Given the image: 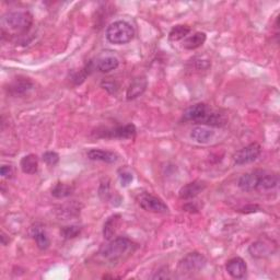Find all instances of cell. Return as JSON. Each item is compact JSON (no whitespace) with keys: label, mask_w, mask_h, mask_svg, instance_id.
<instances>
[{"label":"cell","mask_w":280,"mask_h":280,"mask_svg":"<svg viewBox=\"0 0 280 280\" xmlns=\"http://www.w3.org/2000/svg\"><path fill=\"white\" fill-rule=\"evenodd\" d=\"M211 109L205 103H197L192 105L185 112L183 118L188 122H195L196 124H201Z\"/></svg>","instance_id":"9c48e42d"},{"label":"cell","mask_w":280,"mask_h":280,"mask_svg":"<svg viewBox=\"0 0 280 280\" xmlns=\"http://www.w3.org/2000/svg\"><path fill=\"white\" fill-rule=\"evenodd\" d=\"M207 40V35L203 32H196L193 35L186 37V39L183 41V47L185 49H196L200 46H202L203 43Z\"/></svg>","instance_id":"44dd1931"},{"label":"cell","mask_w":280,"mask_h":280,"mask_svg":"<svg viewBox=\"0 0 280 280\" xmlns=\"http://www.w3.org/2000/svg\"><path fill=\"white\" fill-rule=\"evenodd\" d=\"M73 191H74V188L70 185H67L64 183H57V184H55L54 187H53L52 195L57 199H63V198H67V197H69V196H71Z\"/></svg>","instance_id":"d4e9b609"},{"label":"cell","mask_w":280,"mask_h":280,"mask_svg":"<svg viewBox=\"0 0 280 280\" xmlns=\"http://www.w3.org/2000/svg\"><path fill=\"white\" fill-rule=\"evenodd\" d=\"M99 195L103 200H109L110 198H112L111 186L109 184V182H105V183L101 184L100 190H99Z\"/></svg>","instance_id":"f1b7e54d"},{"label":"cell","mask_w":280,"mask_h":280,"mask_svg":"<svg viewBox=\"0 0 280 280\" xmlns=\"http://www.w3.org/2000/svg\"><path fill=\"white\" fill-rule=\"evenodd\" d=\"M183 210L187 211V213H191V214H196L199 211V206L197 205V202L196 201H190V202L185 203V205L183 206Z\"/></svg>","instance_id":"4dcf8cb0"},{"label":"cell","mask_w":280,"mask_h":280,"mask_svg":"<svg viewBox=\"0 0 280 280\" xmlns=\"http://www.w3.org/2000/svg\"><path fill=\"white\" fill-rule=\"evenodd\" d=\"M207 259L199 252L188 253L179 262L177 271L182 275H191L199 272L206 266Z\"/></svg>","instance_id":"277c9868"},{"label":"cell","mask_w":280,"mask_h":280,"mask_svg":"<svg viewBox=\"0 0 280 280\" xmlns=\"http://www.w3.org/2000/svg\"><path fill=\"white\" fill-rule=\"evenodd\" d=\"M278 184H279L278 174L263 172L262 176L260 179V183H259V187H257V190L269 191V190H272V188L277 187Z\"/></svg>","instance_id":"7402d4cb"},{"label":"cell","mask_w":280,"mask_h":280,"mask_svg":"<svg viewBox=\"0 0 280 280\" xmlns=\"http://www.w3.org/2000/svg\"><path fill=\"white\" fill-rule=\"evenodd\" d=\"M90 160L93 161H101L105 163H115L118 160V156L112 151L101 150V149H91L87 154Z\"/></svg>","instance_id":"9a60e30c"},{"label":"cell","mask_w":280,"mask_h":280,"mask_svg":"<svg viewBox=\"0 0 280 280\" xmlns=\"http://www.w3.org/2000/svg\"><path fill=\"white\" fill-rule=\"evenodd\" d=\"M191 33V28L184 24H179L173 27L169 33V40L171 42H177L185 40L186 36Z\"/></svg>","instance_id":"cb8c5ba5"},{"label":"cell","mask_w":280,"mask_h":280,"mask_svg":"<svg viewBox=\"0 0 280 280\" xmlns=\"http://www.w3.org/2000/svg\"><path fill=\"white\" fill-rule=\"evenodd\" d=\"M0 174L5 179H11L13 176V169L10 165H3L0 169Z\"/></svg>","instance_id":"1f68e13d"},{"label":"cell","mask_w":280,"mask_h":280,"mask_svg":"<svg viewBox=\"0 0 280 280\" xmlns=\"http://www.w3.org/2000/svg\"><path fill=\"white\" fill-rule=\"evenodd\" d=\"M33 88V82L29 78L19 77L14 79L8 87V92L11 95H22Z\"/></svg>","instance_id":"5bb4252c"},{"label":"cell","mask_w":280,"mask_h":280,"mask_svg":"<svg viewBox=\"0 0 280 280\" xmlns=\"http://www.w3.org/2000/svg\"><path fill=\"white\" fill-rule=\"evenodd\" d=\"M118 176H119V182H120V185H122L123 187H127L128 185H130L133 180H134V176H133V174L130 172V171H127V170H122L119 172L118 174Z\"/></svg>","instance_id":"83f0119b"},{"label":"cell","mask_w":280,"mask_h":280,"mask_svg":"<svg viewBox=\"0 0 280 280\" xmlns=\"http://www.w3.org/2000/svg\"><path fill=\"white\" fill-rule=\"evenodd\" d=\"M264 171L261 170H256L245 173L239 179L238 185L243 192H253L256 191L257 187H259L260 183V179L262 176Z\"/></svg>","instance_id":"8fae6325"},{"label":"cell","mask_w":280,"mask_h":280,"mask_svg":"<svg viewBox=\"0 0 280 280\" xmlns=\"http://www.w3.org/2000/svg\"><path fill=\"white\" fill-rule=\"evenodd\" d=\"M215 136V132L203 126H196L192 130L191 138L198 143H207Z\"/></svg>","instance_id":"d6986e66"},{"label":"cell","mask_w":280,"mask_h":280,"mask_svg":"<svg viewBox=\"0 0 280 280\" xmlns=\"http://www.w3.org/2000/svg\"><path fill=\"white\" fill-rule=\"evenodd\" d=\"M43 161L49 166H55L59 162V155L55 151H46L43 155Z\"/></svg>","instance_id":"4316f807"},{"label":"cell","mask_w":280,"mask_h":280,"mask_svg":"<svg viewBox=\"0 0 280 280\" xmlns=\"http://www.w3.org/2000/svg\"><path fill=\"white\" fill-rule=\"evenodd\" d=\"M207 184L203 181H194L191 183H187L181 188L179 192V197L183 200L194 199L195 197L206 190Z\"/></svg>","instance_id":"30bf717a"},{"label":"cell","mask_w":280,"mask_h":280,"mask_svg":"<svg viewBox=\"0 0 280 280\" xmlns=\"http://www.w3.org/2000/svg\"><path fill=\"white\" fill-rule=\"evenodd\" d=\"M277 242L269 238H263L257 240L249 245L248 253L253 259L262 260L274 255L277 251Z\"/></svg>","instance_id":"5b68a950"},{"label":"cell","mask_w":280,"mask_h":280,"mask_svg":"<svg viewBox=\"0 0 280 280\" xmlns=\"http://www.w3.org/2000/svg\"><path fill=\"white\" fill-rule=\"evenodd\" d=\"M147 87H148V81H147L146 77L141 75V77L135 78L132 81L130 87H128V89H127V93H126L127 100L132 101V100L137 99V97H139L140 95L143 94Z\"/></svg>","instance_id":"4fadbf2b"},{"label":"cell","mask_w":280,"mask_h":280,"mask_svg":"<svg viewBox=\"0 0 280 280\" xmlns=\"http://www.w3.org/2000/svg\"><path fill=\"white\" fill-rule=\"evenodd\" d=\"M33 24V16L28 10L7 12L2 18L3 33L8 35L27 34Z\"/></svg>","instance_id":"6da1fadb"},{"label":"cell","mask_w":280,"mask_h":280,"mask_svg":"<svg viewBox=\"0 0 280 280\" xmlns=\"http://www.w3.org/2000/svg\"><path fill=\"white\" fill-rule=\"evenodd\" d=\"M32 237L35 240V243L40 249L44 251V249H47L50 245V241L49 238L47 237L46 232H45L42 228H33V232H32Z\"/></svg>","instance_id":"603a6c76"},{"label":"cell","mask_w":280,"mask_h":280,"mask_svg":"<svg viewBox=\"0 0 280 280\" xmlns=\"http://www.w3.org/2000/svg\"><path fill=\"white\" fill-rule=\"evenodd\" d=\"M81 233V226L79 225H68L64 226L60 230V236H62L66 240H70L79 237V234Z\"/></svg>","instance_id":"484cf974"},{"label":"cell","mask_w":280,"mask_h":280,"mask_svg":"<svg viewBox=\"0 0 280 280\" xmlns=\"http://www.w3.org/2000/svg\"><path fill=\"white\" fill-rule=\"evenodd\" d=\"M102 138H116V139H132L136 136L137 130L134 124H127L124 126H117L111 130H105L101 132Z\"/></svg>","instance_id":"ba28073f"},{"label":"cell","mask_w":280,"mask_h":280,"mask_svg":"<svg viewBox=\"0 0 280 280\" xmlns=\"http://www.w3.org/2000/svg\"><path fill=\"white\" fill-rule=\"evenodd\" d=\"M120 219H122V216L119 214H114L108 218V220L103 225V237L105 240L111 241L112 239H114Z\"/></svg>","instance_id":"e0dca14e"},{"label":"cell","mask_w":280,"mask_h":280,"mask_svg":"<svg viewBox=\"0 0 280 280\" xmlns=\"http://www.w3.org/2000/svg\"><path fill=\"white\" fill-rule=\"evenodd\" d=\"M262 154V147L257 142L249 143L246 147L237 151L233 156L234 163L237 165H244L256 161Z\"/></svg>","instance_id":"52a82bcc"},{"label":"cell","mask_w":280,"mask_h":280,"mask_svg":"<svg viewBox=\"0 0 280 280\" xmlns=\"http://www.w3.org/2000/svg\"><path fill=\"white\" fill-rule=\"evenodd\" d=\"M21 170L26 174H35L39 170V158L36 155H28L21 159L20 161Z\"/></svg>","instance_id":"ffe728a7"},{"label":"cell","mask_w":280,"mask_h":280,"mask_svg":"<svg viewBox=\"0 0 280 280\" xmlns=\"http://www.w3.org/2000/svg\"><path fill=\"white\" fill-rule=\"evenodd\" d=\"M154 279H165V278H170V271L169 269L164 267L162 269H160L159 271H157V274L152 277Z\"/></svg>","instance_id":"d6a6232c"},{"label":"cell","mask_w":280,"mask_h":280,"mask_svg":"<svg viewBox=\"0 0 280 280\" xmlns=\"http://www.w3.org/2000/svg\"><path fill=\"white\" fill-rule=\"evenodd\" d=\"M228 123V117L221 112L210 110L205 119L202 120V125L211 127H223Z\"/></svg>","instance_id":"ac0fdd59"},{"label":"cell","mask_w":280,"mask_h":280,"mask_svg":"<svg viewBox=\"0 0 280 280\" xmlns=\"http://www.w3.org/2000/svg\"><path fill=\"white\" fill-rule=\"evenodd\" d=\"M135 35L134 28L126 21H115L107 29V39L110 43L123 45L130 43Z\"/></svg>","instance_id":"7a4b0ae2"},{"label":"cell","mask_w":280,"mask_h":280,"mask_svg":"<svg viewBox=\"0 0 280 280\" xmlns=\"http://www.w3.org/2000/svg\"><path fill=\"white\" fill-rule=\"evenodd\" d=\"M119 65V60L114 55H107L102 56L99 59H96L95 68L101 72H110L115 70Z\"/></svg>","instance_id":"2e32d148"},{"label":"cell","mask_w":280,"mask_h":280,"mask_svg":"<svg viewBox=\"0 0 280 280\" xmlns=\"http://www.w3.org/2000/svg\"><path fill=\"white\" fill-rule=\"evenodd\" d=\"M261 208L257 205H249V206H245L243 209H241L240 211L243 214H251V213H256V211H259Z\"/></svg>","instance_id":"836d02e7"},{"label":"cell","mask_w":280,"mask_h":280,"mask_svg":"<svg viewBox=\"0 0 280 280\" xmlns=\"http://www.w3.org/2000/svg\"><path fill=\"white\" fill-rule=\"evenodd\" d=\"M138 203L139 206L146 211L149 213H155V214H165L169 211V207L166 206V203L161 199L157 197V196L149 194V193H143L139 195L138 197Z\"/></svg>","instance_id":"8992f818"},{"label":"cell","mask_w":280,"mask_h":280,"mask_svg":"<svg viewBox=\"0 0 280 280\" xmlns=\"http://www.w3.org/2000/svg\"><path fill=\"white\" fill-rule=\"evenodd\" d=\"M133 246V242L125 237L112 239L107 245L101 248L100 254L108 261H116L126 254Z\"/></svg>","instance_id":"3957f363"},{"label":"cell","mask_w":280,"mask_h":280,"mask_svg":"<svg viewBox=\"0 0 280 280\" xmlns=\"http://www.w3.org/2000/svg\"><path fill=\"white\" fill-rule=\"evenodd\" d=\"M225 269L232 278L242 279L246 275L247 266L243 259H241V257H233V259L226 262Z\"/></svg>","instance_id":"7c38bea8"},{"label":"cell","mask_w":280,"mask_h":280,"mask_svg":"<svg viewBox=\"0 0 280 280\" xmlns=\"http://www.w3.org/2000/svg\"><path fill=\"white\" fill-rule=\"evenodd\" d=\"M102 87L111 94H115L118 90V85L115 80H103Z\"/></svg>","instance_id":"f546056e"}]
</instances>
